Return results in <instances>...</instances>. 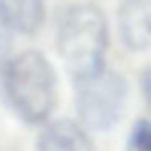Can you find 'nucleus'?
<instances>
[{
    "label": "nucleus",
    "mask_w": 151,
    "mask_h": 151,
    "mask_svg": "<svg viewBox=\"0 0 151 151\" xmlns=\"http://www.w3.org/2000/svg\"><path fill=\"white\" fill-rule=\"evenodd\" d=\"M13 32H16V24H13L11 8H8L5 0H0V64L8 58V50H11V42H13Z\"/></svg>",
    "instance_id": "0eeeda50"
},
{
    "label": "nucleus",
    "mask_w": 151,
    "mask_h": 151,
    "mask_svg": "<svg viewBox=\"0 0 151 151\" xmlns=\"http://www.w3.org/2000/svg\"><path fill=\"white\" fill-rule=\"evenodd\" d=\"M125 151H151V119H141L133 125Z\"/></svg>",
    "instance_id": "6e6552de"
},
{
    "label": "nucleus",
    "mask_w": 151,
    "mask_h": 151,
    "mask_svg": "<svg viewBox=\"0 0 151 151\" xmlns=\"http://www.w3.org/2000/svg\"><path fill=\"white\" fill-rule=\"evenodd\" d=\"M119 37L130 50L151 45V0H122L117 11Z\"/></svg>",
    "instance_id": "20e7f679"
},
{
    "label": "nucleus",
    "mask_w": 151,
    "mask_h": 151,
    "mask_svg": "<svg viewBox=\"0 0 151 151\" xmlns=\"http://www.w3.org/2000/svg\"><path fill=\"white\" fill-rule=\"evenodd\" d=\"M56 50L77 80L106 66L109 21L96 3H69L56 16Z\"/></svg>",
    "instance_id": "f03ea898"
},
{
    "label": "nucleus",
    "mask_w": 151,
    "mask_h": 151,
    "mask_svg": "<svg viewBox=\"0 0 151 151\" xmlns=\"http://www.w3.org/2000/svg\"><path fill=\"white\" fill-rule=\"evenodd\" d=\"M37 151H96V146L82 122L50 119L37 135Z\"/></svg>",
    "instance_id": "39448f33"
},
{
    "label": "nucleus",
    "mask_w": 151,
    "mask_h": 151,
    "mask_svg": "<svg viewBox=\"0 0 151 151\" xmlns=\"http://www.w3.org/2000/svg\"><path fill=\"white\" fill-rule=\"evenodd\" d=\"M0 96L27 125H45L58 104V77L48 56L19 50L0 64Z\"/></svg>",
    "instance_id": "f257e3e1"
},
{
    "label": "nucleus",
    "mask_w": 151,
    "mask_h": 151,
    "mask_svg": "<svg viewBox=\"0 0 151 151\" xmlns=\"http://www.w3.org/2000/svg\"><path fill=\"white\" fill-rule=\"evenodd\" d=\"M16 32L35 35L45 24V0H8Z\"/></svg>",
    "instance_id": "423d86ee"
},
{
    "label": "nucleus",
    "mask_w": 151,
    "mask_h": 151,
    "mask_svg": "<svg viewBox=\"0 0 151 151\" xmlns=\"http://www.w3.org/2000/svg\"><path fill=\"white\" fill-rule=\"evenodd\" d=\"M127 106V80L119 72L98 69L74 80V109L88 130H111Z\"/></svg>",
    "instance_id": "7ed1b4c3"
},
{
    "label": "nucleus",
    "mask_w": 151,
    "mask_h": 151,
    "mask_svg": "<svg viewBox=\"0 0 151 151\" xmlns=\"http://www.w3.org/2000/svg\"><path fill=\"white\" fill-rule=\"evenodd\" d=\"M141 93H143V104H146V111L151 119V66H146L141 74Z\"/></svg>",
    "instance_id": "1a4fd4ad"
}]
</instances>
